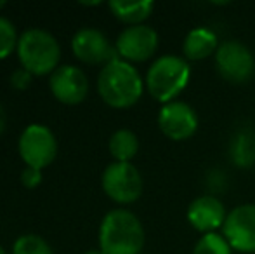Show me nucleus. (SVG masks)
<instances>
[{
    "label": "nucleus",
    "instance_id": "nucleus-1",
    "mask_svg": "<svg viewBox=\"0 0 255 254\" xmlns=\"http://www.w3.org/2000/svg\"><path fill=\"white\" fill-rule=\"evenodd\" d=\"M144 84L135 66L124 59H115L103 66L98 77V92L106 105L128 108L141 99Z\"/></svg>",
    "mask_w": 255,
    "mask_h": 254
},
{
    "label": "nucleus",
    "instance_id": "nucleus-2",
    "mask_svg": "<svg viewBox=\"0 0 255 254\" xmlns=\"http://www.w3.org/2000/svg\"><path fill=\"white\" fill-rule=\"evenodd\" d=\"M144 228L139 218L127 209L104 214L99 227V249L104 254H141Z\"/></svg>",
    "mask_w": 255,
    "mask_h": 254
},
{
    "label": "nucleus",
    "instance_id": "nucleus-3",
    "mask_svg": "<svg viewBox=\"0 0 255 254\" xmlns=\"http://www.w3.org/2000/svg\"><path fill=\"white\" fill-rule=\"evenodd\" d=\"M17 58L24 70L33 75H51L59 66L61 45L57 38L45 28H28L17 40Z\"/></svg>",
    "mask_w": 255,
    "mask_h": 254
},
{
    "label": "nucleus",
    "instance_id": "nucleus-4",
    "mask_svg": "<svg viewBox=\"0 0 255 254\" xmlns=\"http://www.w3.org/2000/svg\"><path fill=\"white\" fill-rule=\"evenodd\" d=\"M189 77H191V68L184 58L165 54L151 63L144 84L151 98L167 105L184 91Z\"/></svg>",
    "mask_w": 255,
    "mask_h": 254
},
{
    "label": "nucleus",
    "instance_id": "nucleus-5",
    "mask_svg": "<svg viewBox=\"0 0 255 254\" xmlns=\"http://www.w3.org/2000/svg\"><path fill=\"white\" fill-rule=\"evenodd\" d=\"M17 152L26 166L42 171L57 155L56 134L45 124H28L17 139Z\"/></svg>",
    "mask_w": 255,
    "mask_h": 254
},
{
    "label": "nucleus",
    "instance_id": "nucleus-6",
    "mask_svg": "<svg viewBox=\"0 0 255 254\" xmlns=\"http://www.w3.org/2000/svg\"><path fill=\"white\" fill-rule=\"evenodd\" d=\"M101 187L115 202L132 204L142 193V176L132 162H111L101 174Z\"/></svg>",
    "mask_w": 255,
    "mask_h": 254
},
{
    "label": "nucleus",
    "instance_id": "nucleus-7",
    "mask_svg": "<svg viewBox=\"0 0 255 254\" xmlns=\"http://www.w3.org/2000/svg\"><path fill=\"white\" fill-rule=\"evenodd\" d=\"M215 66L224 80L231 84H247L255 73V58L245 44L226 40L215 51Z\"/></svg>",
    "mask_w": 255,
    "mask_h": 254
},
{
    "label": "nucleus",
    "instance_id": "nucleus-8",
    "mask_svg": "<svg viewBox=\"0 0 255 254\" xmlns=\"http://www.w3.org/2000/svg\"><path fill=\"white\" fill-rule=\"evenodd\" d=\"M118 58L128 63L148 61L158 49V33L148 24H134L122 30L115 42Z\"/></svg>",
    "mask_w": 255,
    "mask_h": 254
},
{
    "label": "nucleus",
    "instance_id": "nucleus-9",
    "mask_svg": "<svg viewBox=\"0 0 255 254\" xmlns=\"http://www.w3.org/2000/svg\"><path fill=\"white\" fill-rule=\"evenodd\" d=\"M222 234L235 251L255 253V204H242L229 211Z\"/></svg>",
    "mask_w": 255,
    "mask_h": 254
},
{
    "label": "nucleus",
    "instance_id": "nucleus-10",
    "mask_svg": "<svg viewBox=\"0 0 255 254\" xmlns=\"http://www.w3.org/2000/svg\"><path fill=\"white\" fill-rule=\"evenodd\" d=\"M71 51L80 61L89 64H108L118 59L115 45L110 44L108 37L101 30L92 26H85L75 31L71 38Z\"/></svg>",
    "mask_w": 255,
    "mask_h": 254
},
{
    "label": "nucleus",
    "instance_id": "nucleus-11",
    "mask_svg": "<svg viewBox=\"0 0 255 254\" xmlns=\"http://www.w3.org/2000/svg\"><path fill=\"white\" fill-rule=\"evenodd\" d=\"M49 89L57 101L77 105L87 98L89 78L75 64H59L49 77Z\"/></svg>",
    "mask_w": 255,
    "mask_h": 254
},
{
    "label": "nucleus",
    "instance_id": "nucleus-12",
    "mask_svg": "<svg viewBox=\"0 0 255 254\" xmlns=\"http://www.w3.org/2000/svg\"><path fill=\"white\" fill-rule=\"evenodd\" d=\"M158 127L174 141L189 139L198 129V115L184 101H170L161 106L158 113Z\"/></svg>",
    "mask_w": 255,
    "mask_h": 254
},
{
    "label": "nucleus",
    "instance_id": "nucleus-13",
    "mask_svg": "<svg viewBox=\"0 0 255 254\" xmlns=\"http://www.w3.org/2000/svg\"><path fill=\"white\" fill-rule=\"evenodd\" d=\"M226 207L215 195L196 197L188 207V221L198 232L212 234L217 228H222L226 221Z\"/></svg>",
    "mask_w": 255,
    "mask_h": 254
},
{
    "label": "nucleus",
    "instance_id": "nucleus-14",
    "mask_svg": "<svg viewBox=\"0 0 255 254\" xmlns=\"http://www.w3.org/2000/svg\"><path fill=\"white\" fill-rule=\"evenodd\" d=\"M219 49V40L215 31H212L207 26L193 28L184 38L182 44V52H184L186 59L191 61H200V59L208 58Z\"/></svg>",
    "mask_w": 255,
    "mask_h": 254
},
{
    "label": "nucleus",
    "instance_id": "nucleus-15",
    "mask_svg": "<svg viewBox=\"0 0 255 254\" xmlns=\"http://www.w3.org/2000/svg\"><path fill=\"white\" fill-rule=\"evenodd\" d=\"M229 159L236 167L249 169L255 164V127L243 126L233 134L229 143Z\"/></svg>",
    "mask_w": 255,
    "mask_h": 254
},
{
    "label": "nucleus",
    "instance_id": "nucleus-16",
    "mask_svg": "<svg viewBox=\"0 0 255 254\" xmlns=\"http://www.w3.org/2000/svg\"><path fill=\"white\" fill-rule=\"evenodd\" d=\"M108 5H110L113 16L127 23L128 26L142 24V21L148 19L154 9L151 0H132V2L130 0H111Z\"/></svg>",
    "mask_w": 255,
    "mask_h": 254
},
{
    "label": "nucleus",
    "instance_id": "nucleus-17",
    "mask_svg": "<svg viewBox=\"0 0 255 254\" xmlns=\"http://www.w3.org/2000/svg\"><path fill=\"white\" fill-rule=\"evenodd\" d=\"M108 148L115 162H130L139 152V138L130 129H118L111 134Z\"/></svg>",
    "mask_w": 255,
    "mask_h": 254
},
{
    "label": "nucleus",
    "instance_id": "nucleus-18",
    "mask_svg": "<svg viewBox=\"0 0 255 254\" xmlns=\"http://www.w3.org/2000/svg\"><path fill=\"white\" fill-rule=\"evenodd\" d=\"M12 254H54L51 244L37 234H24L14 241Z\"/></svg>",
    "mask_w": 255,
    "mask_h": 254
},
{
    "label": "nucleus",
    "instance_id": "nucleus-19",
    "mask_svg": "<svg viewBox=\"0 0 255 254\" xmlns=\"http://www.w3.org/2000/svg\"><path fill=\"white\" fill-rule=\"evenodd\" d=\"M193 254H233V248L226 241L224 235H219L215 232L205 234L195 244Z\"/></svg>",
    "mask_w": 255,
    "mask_h": 254
},
{
    "label": "nucleus",
    "instance_id": "nucleus-20",
    "mask_svg": "<svg viewBox=\"0 0 255 254\" xmlns=\"http://www.w3.org/2000/svg\"><path fill=\"white\" fill-rule=\"evenodd\" d=\"M17 31L9 17L0 14V59H5L17 47Z\"/></svg>",
    "mask_w": 255,
    "mask_h": 254
},
{
    "label": "nucleus",
    "instance_id": "nucleus-21",
    "mask_svg": "<svg viewBox=\"0 0 255 254\" xmlns=\"http://www.w3.org/2000/svg\"><path fill=\"white\" fill-rule=\"evenodd\" d=\"M31 80H33V73L28 71V70H24L23 66L16 68L9 77V84L12 85L14 89H17V91H24V89H28L31 85Z\"/></svg>",
    "mask_w": 255,
    "mask_h": 254
},
{
    "label": "nucleus",
    "instance_id": "nucleus-22",
    "mask_svg": "<svg viewBox=\"0 0 255 254\" xmlns=\"http://www.w3.org/2000/svg\"><path fill=\"white\" fill-rule=\"evenodd\" d=\"M21 183L26 188H35L42 183V171L35 169V167L26 166L21 171Z\"/></svg>",
    "mask_w": 255,
    "mask_h": 254
},
{
    "label": "nucleus",
    "instance_id": "nucleus-23",
    "mask_svg": "<svg viewBox=\"0 0 255 254\" xmlns=\"http://www.w3.org/2000/svg\"><path fill=\"white\" fill-rule=\"evenodd\" d=\"M5 124H7V115H5V110H3V106L0 105V134L3 132V129H5Z\"/></svg>",
    "mask_w": 255,
    "mask_h": 254
},
{
    "label": "nucleus",
    "instance_id": "nucleus-24",
    "mask_svg": "<svg viewBox=\"0 0 255 254\" xmlns=\"http://www.w3.org/2000/svg\"><path fill=\"white\" fill-rule=\"evenodd\" d=\"M80 3L82 5H99V3H101V0H94V2H92V0H80Z\"/></svg>",
    "mask_w": 255,
    "mask_h": 254
},
{
    "label": "nucleus",
    "instance_id": "nucleus-25",
    "mask_svg": "<svg viewBox=\"0 0 255 254\" xmlns=\"http://www.w3.org/2000/svg\"><path fill=\"white\" fill-rule=\"evenodd\" d=\"M84 254H104L101 249H89V251H85Z\"/></svg>",
    "mask_w": 255,
    "mask_h": 254
},
{
    "label": "nucleus",
    "instance_id": "nucleus-26",
    "mask_svg": "<svg viewBox=\"0 0 255 254\" xmlns=\"http://www.w3.org/2000/svg\"><path fill=\"white\" fill-rule=\"evenodd\" d=\"M5 5H7L5 0H0V9H3V7H5Z\"/></svg>",
    "mask_w": 255,
    "mask_h": 254
},
{
    "label": "nucleus",
    "instance_id": "nucleus-27",
    "mask_svg": "<svg viewBox=\"0 0 255 254\" xmlns=\"http://www.w3.org/2000/svg\"><path fill=\"white\" fill-rule=\"evenodd\" d=\"M0 254H7V253H5V249H3L2 246H0Z\"/></svg>",
    "mask_w": 255,
    "mask_h": 254
}]
</instances>
